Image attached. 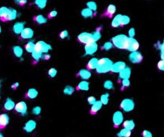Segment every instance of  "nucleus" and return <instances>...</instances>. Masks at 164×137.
Listing matches in <instances>:
<instances>
[{
	"mask_svg": "<svg viewBox=\"0 0 164 137\" xmlns=\"http://www.w3.org/2000/svg\"><path fill=\"white\" fill-rule=\"evenodd\" d=\"M52 49L51 46L44 41H39L36 44L34 51L32 52V56L36 61H39L42 59L43 53H47Z\"/></svg>",
	"mask_w": 164,
	"mask_h": 137,
	"instance_id": "obj_1",
	"label": "nucleus"
},
{
	"mask_svg": "<svg viewBox=\"0 0 164 137\" xmlns=\"http://www.w3.org/2000/svg\"><path fill=\"white\" fill-rule=\"evenodd\" d=\"M112 61L106 58L101 59L98 61L96 71L100 73H106L111 70L113 67Z\"/></svg>",
	"mask_w": 164,
	"mask_h": 137,
	"instance_id": "obj_2",
	"label": "nucleus"
},
{
	"mask_svg": "<svg viewBox=\"0 0 164 137\" xmlns=\"http://www.w3.org/2000/svg\"><path fill=\"white\" fill-rule=\"evenodd\" d=\"M78 39L80 43L85 45L92 42H95L92 33H90L88 32L81 33L78 36Z\"/></svg>",
	"mask_w": 164,
	"mask_h": 137,
	"instance_id": "obj_3",
	"label": "nucleus"
},
{
	"mask_svg": "<svg viewBox=\"0 0 164 137\" xmlns=\"http://www.w3.org/2000/svg\"><path fill=\"white\" fill-rule=\"evenodd\" d=\"M113 43L118 48H123L126 47L127 43L126 39L124 38V36H116L113 39Z\"/></svg>",
	"mask_w": 164,
	"mask_h": 137,
	"instance_id": "obj_4",
	"label": "nucleus"
},
{
	"mask_svg": "<svg viewBox=\"0 0 164 137\" xmlns=\"http://www.w3.org/2000/svg\"><path fill=\"white\" fill-rule=\"evenodd\" d=\"M98 49V45L95 42H92L85 46V51L86 55H92Z\"/></svg>",
	"mask_w": 164,
	"mask_h": 137,
	"instance_id": "obj_5",
	"label": "nucleus"
},
{
	"mask_svg": "<svg viewBox=\"0 0 164 137\" xmlns=\"http://www.w3.org/2000/svg\"><path fill=\"white\" fill-rule=\"evenodd\" d=\"M14 109L17 112L22 115H24L27 113V104L25 102L21 101L17 103Z\"/></svg>",
	"mask_w": 164,
	"mask_h": 137,
	"instance_id": "obj_6",
	"label": "nucleus"
},
{
	"mask_svg": "<svg viewBox=\"0 0 164 137\" xmlns=\"http://www.w3.org/2000/svg\"><path fill=\"white\" fill-rule=\"evenodd\" d=\"M121 107L126 112H129L133 109V102L131 100L127 99L124 100L121 103Z\"/></svg>",
	"mask_w": 164,
	"mask_h": 137,
	"instance_id": "obj_7",
	"label": "nucleus"
},
{
	"mask_svg": "<svg viewBox=\"0 0 164 137\" xmlns=\"http://www.w3.org/2000/svg\"><path fill=\"white\" fill-rule=\"evenodd\" d=\"M123 121V114L121 112H116L114 113L113 116V122L114 127H118L120 126Z\"/></svg>",
	"mask_w": 164,
	"mask_h": 137,
	"instance_id": "obj_8",
	"label": "nucleus"
},
{
	"mask_svg": "<svg viewBox=\"0 0 164 137\" xmlns=\"http://www.w3.org/2000/svg\"><path fill=\"white\" fill-rule=\"evenodd\" d=\"M34 34V31L30 28H25L21 33V36L23 39H29L33 37Z\"/></svg>",
	"mask_w": 164,
	"mask_h": 137,
	"instance_id": "obj_9",
	"label": "nucleus"
},
{
	"mask_svg": "<svg viewBox=\"0 0 164 137\" xmlns=\"http://www.w3.org/2000/svg\"><path fill=\"white\" fill-rule=\"evenodd\" d=\"M11 9L7 7H2L0 9V16L3 21H7V19L10 13Z\"/></svg>",
	"mask_w": 164,
	"mask_h": 137,
	"instance_id": "obj_10",
	"label": "nucleus"
},
{
	"mask_svg": "<svg viewBox=\"0 0 164 137\" xmlns=\"http://www.w3.org/2000/svg\"><path fill=\"white\" fill-rule=\"evenodd\" d=\"M25 22H17L13 25V31L16 34H20L24 29Z\"/></svg>",
	"mask_w": 164,
	"mask_h": 137,
	"instance_id": "obj_11",
	"label": "nucleus"
},
{
	"mask_svg": "<svg viewBox=\"0 0 164 137\" xmlns=\"http://www.w3.org/2000/svg\"><path fill=\"white\" fill-rule=\"evenodd\" d=\"M9 117L6 114H3L0 116V127L1 129L5 128L9 123Z\"/></svg>",
	"mask_w": 164,
	"mask_h": 137,
	"instance_id": "obj_12",
	"label": "nucleus"
},
{
	"mask_svg": "<svg viewBox=\"0 0 164 137\" xmlns=\"http://www.w3.org/2000/svg\"><path fill=\"white\" fill-rule=\"evenodd\" d=\"M36 125H37V124H36V122L34 120H31L25 124V127H24V129L27 133H31L33 130H34V129L36 128Z\"/></svg>",
	"mask_w": 164,
	"mask_h": 137,
	"instance_id": "obj_13",
	"label": "nucleus"
},
{
	"mask_svg": "<svg viewBox=\"0 0 164 137\" xmlns=\"http://www.w3.org/2000/svg\"><path fill=\"white\" fill-rule=\"evenodd\" d=\"M79 76L81 78L85 80H87L90 78L91 76V72L89 71L87 69L81 70L79 71L78 74Z\"/></svg>",
	"mask_w": 164,
	"mask_h": 137,
	"instance_id": "obj_14",
	"label": "nucleus"
},
{
	"mask_svg": "<svg viewBox=\"0 0 164 137\" xmlns=\"http://www.w3.org/2000/svg\"><path fill=\"white\" fill-rule=\"evenodd\" d=\"M102 104H103L101 101H97L95 102L91 107V110H90L91 114H96V113L98 112V110L101 109Z\"/></svg>",
	"mask_w": 164,
	"mask_h": 137,
	"instance_id": "obj_15",
	"label": "nucleus"
},
{
	"mask_svg": "<svg viewBox=\"0 0 164 137\" xmlns=\"http://www.w3.org/2000/svg\"><path fill=\"white\" fill-rule=\"evenodd\" d=\"M16 104L10 98H7L4 104V109L6 110H10L15 108Z\"/></svg>",
	"mask_w": 164,
	"mask_h": 137,
	"instance_id": "obj_16",
	"label": "nucleus"
},
{
	"mask_svg": "<svg viewBox=\"0 0 164 137\" xmlns=\"http://www.w3.org/2000/svg\"><path fill=\"white\" fill-rule=\"evenodd\" d=\"M98 61L96 58H93L88 62L87 68L89 70H93L97 68Z\"/></svg>",
	"mask_w": 164,
	"mask_h": 137,
	"instance_id": "obj_17",
	"label": "nucleus"
},
{
	"mask_svg": "<svg viewBox=\"0 0 164 137\" xmlns=\"http://www.w3.org/2000/svg\"><path fill=\"white\" fill-rule=\"evenodd\" d=\"M89 83L86 81H82L79 83L77 89L81 91H88L89 90Z\"/></svg>",
	"mask_w": 164,
	"mask_h": 137,
	"instance_id": "obj_18",
	"label": "nucleus"
},
{
	"mask_svg": "<svg viewBox=\"0 0 164 137\" xmlns=\"http://www.w3.org/2000/svg\"><path fill=\"white\" fill-rule=\"evenodd\" d=\"M124 64L122 62H118L116 64H113L111 69V70L114 72H119L122 71L124 68Z\"/></svg>",
	"mask_w": 164,
	"mask_h": 137,
	"instance_id": "obj_19",
	"label": "nucleus"
},
{
	"mask_svg": "<svg viewBox=\"0 0 164 137\" xmlns=\"http://www.w3.org/2000/svg\"><path fill=\"white\" fill-rule=\"evenodd\" d=\"M13 51L14 55L17 57H21L23 55V49L21 47L19 46H14L13 48Z\"/></svg>",
	"mask_w": 164,
	"mask_h": 137,
	"instance_id": "obj_20",
	"label": "nucleus"
},
{
	"mask_svg": "<svg viewBox=\"0 0 164 137\" xmlns=\"http://www.w3.org/2000/svg\"><path fill=\"white\" fill-rule=\"evenodd\" d=\"M38 95V92L35 89L31 88L27 92V96L30 99H34L36 98Z\"/></svg>",
	"mask_w": 164,
	"mask_h": 137,
	"instance_id": "obj_21",
	"label": "nucleus"
},
{
	"mask_svg": "<svg viewBox=\"0 0 164 137\" xmlns=\"http://www.w3.org/2000/svg\"><path fill=\"white\" fill-rule=\"evenodd\" d=\"M123 126L124 127V128L131 130L134 128L135 124L132 120H126L123 123Z\"/></svg>",
	"mask_w": 164,
	"mask_h": 137,
	"instance_id": "obj_22",
	"label": "nucleus"
},
{
	"mask_svg": "<svg viewBox=\"0 0 164 137\" xmlns=\"http://www.w3.org/2000/svg\"><path fill=\"white\" fill-rule=\"evenodd\" d=\"M131 134V130L128 129L124 128L120 131L118 134L119 137H129Z\"/></svg>",
	"mask_w": 164,
	"mask_h": 137,
	"instance_id": "obj_23",
	"label": "nucleus"
},
{
	"mask_svg": "<svg viewBox=\"0 0 164 137\" xmlns=\"http://www.w3.org/2000/svg\"><path fill=\"white\" fill-rule=\"evenodd\" d=\"M81 14L82 16L85 18L91 17L93 16V11L91 10V9H89L88 8H85L82 10L81 11Z\"/></svg>",
	"mask_w": 164,
	"mask_h": 137,
	"instance_id": "obj_24",
	"label": "nucleus"
},
{
	"mask_svg": "<svg viewBox=\"0 0 164 137\" xmlns=\"http://www.w3.org/2000/svg\"><path fill=\"white\" fill-rule=\"evenodd\" d=\"M35 46L36 44H34L32 41H29L25 46V49L28 52L32 53V52L34 51Z\"/></svg>",
	"mask_w": 164,
	"mask_h": 137,
	"instance_id": "obj_25",
	"label": "nucleus"
},
{
	"mask_svg": "<svg viewBox=\"0 0 164 137\" xmlns=\"http://www.w3.org/2000/svg\"><path fill=\"white\" fill-rule=\"evenodd\" d=\"M35 20L37 22V23L39 24H45L47 21L46 18H45L42 14H39L35 18Z\"/></svg>",
	"mask_w": 164,
	"mask_h": 137,
	"instance_id": "obj_26",
	"label": "nucleus"
},
{
	"mask_svg": "<svg viewBox=\"0 0 164 137\" xmlns=\"http://www.w3.org/2000/svg\"><path fill=\"white\" fill-rule=\"evenodd\" d=\"M74 92H75V88L70 86H66L63 91L64 94L66 95H71L73 94Z\"/></svg>",
	"mask_w": 164,
	"mask_h": 137,
	"instance_id": "obj_27",
	"label": "nucleus"
},
{
	"mask_svg": "<svg viewBox=\"0 0 164 137\" xmlns=\"http://www.w3.org/2000/svg\"><path fill=\"white\" fill-rule=\"evenodd\" d=\"M46 0H37L35 1V4L40 9H43L46 7L47 4Z\"/></svg>",
	"mask_w": 164,
	"mask_h": 137,
	"instance_id": "obj_28",
	"label": "nucleus"
},
{
	"mask_svg": "<svg viewBox=\"0 0 164 137\" xmlns=\"http://www.w3.org/2000/svg\"><path fill=\"white\" fill-rule=\"evenodd\" d=\"M16 16H17V11L15 9H11L10 13H9L8 18L7 19V21H13L15 20Z\"/></svg>",
	"mask_w": 164,
	"mask_h": 137,
	"instance_id": "obj_29",
	"label": "nucleus"
},
{
	"mask_svg": "<svg viewBox=\"0 0 164 137\" xmlns=\"http://www.w3.org/2000/svg\"><path fill=\"white\" fill-rule=\"evenodd\" d=\"M108 97H109V94L107 93L102 95L101 98V101L102 102V104H105V105L107 104L108 102Z\"/></svg>",
	"mask_w": 164,
	"mask_h": 137,
	"instance_id": "obj_30",
	"label": "nucleus"
},
{
	"mask_svg": "<svg viewBox=\"0 0 164 137\" xmlns=\"http://www.w3.org/2000/svg\"><path fill=\"white\" fill-rule=\"evenodd\" d=\"M86 5L87 6L88 8L90 9H91L92 11H95L97 8L96 4L95 2H88L86 4Z\"/></svg>",
	"mask_w": 164,
	"mask_h": 137,
	"instance_id": "obj_31",
	"label": "nucleus"
},
{
	"mask_svg": "<svg viewBox=\"0 0 164 137\" xmlns=\"http://www.w3.org/2000/svg\"><path fill=\"white\" fill-rule=\"evenodd\" d=\"M120 16H116V18H114V20L113 21V23H112V25H113V27H117L118 26L120 23H121V18L120 17Z\"/></svg>",
	"mask_w": 164,
	"mask_h": 137,
	"instance_id": "obj_32",
	"label": "nucleus"
},
{
	"mask_svg": "<svg viewBox=\"0 0 164 137\" xmlns=\"http://www.w3.org/2000/svg\"><path fill=\"white\" fill-rule=\"evenodd\" d=\"M57 70L55 68H52L48 71V75L52 78H54L57 74Z\"/></svg>",
	"mask_w": 164,
	"mask_h": 137,
	"instance_id": "obj_33",
	"label": "nucleus"
},
{
	"mask_svg": "<svg viewBox=\"0 0 164 137\" xmlns=\"http://www.w3.org/2000/svg\"><path fill=\"white\" fill-rule=\"evenodd\" d=\"M113 87V82H111V81L108 80L104 83V87H105L106 89H112Z\"/></svg>",
	"mask_w": 164,
	"mask_h": 137,
	"instance_id": "obj_34",
	"label": "nucleus"
},
{
	"mask_svg": "<svg viewBox=\"0 0 164 137\" xmlns=\"http://www.w3.org/2000/svg\"><path fill=\"white\" fill-rule=\"evenodd\" d=\"M41 108L40 107H34L32 109V113L36 115H38L41 113Z\"/></svg>",
	"mask_w": 164,
	"mask_h": 137,
	"instance_id": "obj_35",
	"label": "nucleus"
},
{
	"mask_svg": "<svg viewBox=\"0 0 164 137\" xmlns=\"http://www.w3.org/2000/svg\"><path fill=\"white\" fill-rule=\"evenodd\" d=\"M115 11H116V7L112 5L109 6L107 9L108 13L109 14H113V13H114Z\"/></svg>",
	"mask_w": 164,
	"mask_h": 137,
	"instance_id": "obj_36",
	"label": "nucleus"
},
{
	"mask_svg": "<svg viewBox=\"0 0 164 137\" xmlns=\"http://www.w3.org/2000/svg\"><path fill=\"white\" fill-rule=\"evenodd\" d=\"M68 34L69 33H68V31H63L62 32H61V33L60 34V37L62 39H64L65 38H67L68 36Z\"/></svg>",
	"mask_w": 164,
	"mask_h": 137,
	"instance_id": "obj_37",
	"label": "nucleus"
},
{
	"mask_svg": "<svg viewBox=\"0 0 164 137\" xmlns=\"http://www.w3.org/2000/svg\"><path fill=\"white\" fill-rule=\"evenodd\" d=\"M92 34L93 36V37H94V39H95V42H96V41H97L98 40L100 39V38H101V34H100V32L98 31L93 32V33H92Z\"/></svg>",
	"mask_w": 164,
	"mask_h": 137,
	"instance_id": "obj_38",
	"label": "nucleus"
},
{
	"mask_svg": "<svg viewBox=\"0 0 164 137\" xmlns=\"http://www.w3.org/2000/svg\"><path fill=\"white\" fill-rule=\"evenodd\" d=\"M87 101L89 104H91V105H93L96 101V99L93 96H90V97H88L87 99Z\"/></svg>",
	"mask_w": 164,
	"mask_h": 137,
	"instance_id": "obj_39",
	"label": "nucleus"
},
{
	"mask_svg": "<svg viewBox=\"0 0 164 137\" xmlns=\"http://www.w3.org/2000/svg\"><path fill=\"white\" fill-rule=\"evenodd\" d=\"M143 137H152V135L151 133V132L148 131V130H145L143 131Z\"/></svg>",
	"mask_w": 164,
	"mask_h": 137,
	"instance_id": "obj_40",
	"label": "nucleus"
},
{
	"mask_svg": "<svg viewBox=\"0 0 164 137\" xmlns=\"http://www.w3.org/2000/svg\"><path fill=\"white\" fill-rule=\"evenodd\" d=\"M57 11L53 10L51 11L49 14H48V18H53L57 16Z\"/></svg>",
	"mask_w": 164,
	"mask_h": 137,
	"instance_id": "obj_41",
	"label": "nucleus"
},
{
	"mask_svg": "<svg viewBox=\"0 0 164 137\" xmlns=\"http://www.w3.org/2000/svg\"><path fill=\"white\" fill-rule=\"evenodd\" d=\"M15 2L17 4L20 6H23L27 3V1L26 0H21V1H15Z\"/></svg>",
	"mask_w": 164,
	"mask_h": 137,
	"instance_id": "obj_42",
	"label": "nucleus"
},
{
	"mask_svg": "<svg viewBox=\"0 0 164 137\" xmlns=\"http://www.w3.org/2000/svg\"><path fill=\"white\" fill-rule=\"evenodd\" d=\"M111 47H112V44H111V43H109V42L106 43L104 46V48L105 50H109Z\"/></svg>",
	"mask_w": 164,
	"mask_h": 137,
	"instance_id": "obj_43",
	"label": "nucleus"
},
{
	"mask_svg": "<svg viewBox=\"0 0 164 137\" xmlns=\"http://www.w3.org/2000/svg\"><path fill=\"white\" fill-rule=\"evenodd\" d=\"M50 58V55L49 54H43L42 59H44V60H48Z\"/></svg>",
	"mask_w": 164,
	"mask_h": 137,
	"instance_id": "obj_44",
	"label": "nucleus"
},
{
	"mask_svg": "<svg viewBox=\"0 0 164 137\" xmlns=\"http://www.w3.org/2000/svg\"><path fill=\"white\" fill-rule=\"evenodd\" d=\"M123 86H125V87L128 86L129 85V81L128 80V79H125L124 80H123Z\"/></svg>",
	"mask_w": 164,
	"mask_h": 137,
	"instance_id": "obj_45",
	"label": "nucleus"
},
{
	"mask_svg": "<svg viewBox=\"0 0 164 137\" xmlns=\"http://www.w3.org/2000/svg\"><path fill=\"white\" fill-rule=\"evenodd\" d=\"M19 86V83H15V84H13V86H11V87L12 89H16V87H18Z\"/></svg>",
	"mask_w": 164,
	"mask_h": 137,
	"instance_id": "obj_46",
	"label": "nucleus"
}]
</instances>
